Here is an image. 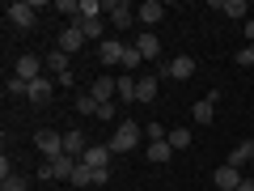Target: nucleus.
<instances>
[{
    "instance_id": "2",
    "label": "nucleus",
    "mask_w": 254,
    "mask_h": 191,
    "mask_svg": "<svg viewBox=\"0 0 254 191\" xmlns=\"http://www.w3.org/2000/svg\"><path fill=\"white\" fill-rule=\"evenodd\" d=\"M4 13H9V21L17 30H34L38 26V4H30V0H13V4H4Z\"/></svg>"
},
{
    "instance_id": "38",
    "label": "nucleus",
    "mask_w": 254,
    "mask_h": 191,
    "mask_svg": "<svg viewBox=\"0 0 254 191\" xmlns=\"http://www.w3.org/2000/svg\"><path fill=\"white\" fill-rule=\"evenodd\" d=\"M237 191H254V179H242V187H237Z\"/></svg>"
},
{
    "instance_id": "6",
    "label": "nucleus",
    "mask_w": 254,
    "mask_h": 191,
    "mask_svg": "<svg viewBox=\"0 0 254 191\" xmlns=\"http://www.w3.org/2000/svg\"><path fill=\"white\" fill-rule=\"evenodd\" d=\"M85 43H89V38L81 34V26H64V30H60V38H55V51H64V55H76Z\"/></svg>"
},
{
    "instance_id": "26",
    "label": "nucleus",
    "mask_w": 254,
    "mask_h": 191,
    "mask_svg": "<svg viewBox=\"0 0 254 191\" xmlns=\"http://www.w3.org/2000/svg\"><path fill=\"white\" fill-rule=\"evenodd\" d=\"M102 13H106V4H102V0H81V21L102 17ZM81 21H76V26H81Z\"/></svg>"
},
{
    "instance_id": "30",
    "label": "nucleus",
    "mask_w": 254,
    "mask_h": 191,
    "mask_svg": "<svg viewBox=\"0 0 254 191\" xmlns=\"http://www.w3.org/2000/svg\"><path fill=\"white\" fill-rule=\"evenodd\" d=\"M233 60H237V68H254V47H250V43H242Z\"/></svg>"
},
{
    "instance_id": "35",
    "label": "nucleus",
    "mask_w": 254,
    "mask_h": 191,
    "mask_svg": "<svg viewBox=\"0 0 254 191\" xmlns=\"http://www.w3.org/2000/svg\"><path fill=\"white\" fill-rule=\"evenodd\" d=\"M110 115H119V106H115V102H102V106H98V119H106V123H110Z\"/></svg>"
},
{
    "instance_id": "32",
    "label": "nucleus",
    "mask_w": 254,
    "mask_h": 191,
    "mask_svg": "<svg viewBox=\"0 0 254 191\" xmlns=\"http://www.w3.org/2000/svg\"><path fill=\"white\" fill-rule=\"evenodd\" d=\"M72 183H76V187H93V170H89V166H76V174H72Z\"/></svg>"
},
{
    "instance_id": "39",
    "label": "nucleus",
    "mask_w": 254,
    "mask_h": 191,
    "mask_svg": "<svg viewBox=\"0 0 254 191\" xmlns=\"http://www.w3.org/2000/svg\"><path fill=\"white\" fill-rule=\"evenodd\" d=\"M250 166H254V162H250Z\"/></svg>"
},
{
    "instance_id": "16",
    "label": "nucleus",
    "mask_w": 254,
    "mask_h": 191,
    "mask_svg": "<svg viewBox=\"0 0 254 191\" xmlns=\"http://www.w3.org/2000/svg\"><path fill=\"white\" fill-rule=\"evenodd\" d=\"M51 94H55V81L38 77V81H30V94H26V98H30V102H38V106H47V102H51Z\"/></svg>"
},
{
    "instance_id": "33",
    "label": "nucleus",
    "mask_w": 254,
    "mask_h": 191,
    "mask_svg": "<svg viewBox=\"0 0 254 191\" xmlns=\"http://www.w3.org/2000/svg\"><path fill=\"white\" fill-rule=\"evenodd\" d=\"M144 132H148V140H165V136H170V132H165V127H161V123H148V127H144Z\"/></svg>"
},
{
    "instance_id": "25",
    "label": "nucleus",
    "mask_w": 254,
    "mask_h": 191,
    "mask_svg": "<svg viewBox=\"0 0 254 191\" xmlns=\"http://www.w3.org/2000/svg\"><path fill=\"white\" fill-rule=\"evenodd\" d=\"M170 149H190V127H170Z\"/></svg>"
},
{
    "instance_id": "19",
    "label": "nucleus",
    "mask_w": 254,
    "mask_h": 191,
    "mask_svg": "<svg viewBox=\"0 0 254 191\" xmlns=\"http://www.w3.org/2000/svg\"><path fill=\"white\" fill-rule=\"evenodd\" d=\"M170 153H174L170 140H148V145H144V157H148L153 166H165V162H170Z\"/></svg>"
},
{
    "instance_id": "27",
    "label": "nucleus",
    "mask_w": 254,
    "mask_h": 191,
    "mask_svg": "<svg viewBox=\"0 0 254 191\" xmlns=\"http://www.w3.org/2000/svg\"><path fill=\"white\" fill-rule=\"evenodd\" d=\"M140 60H144V55H140L136 47H127V51H123V64H119V68H123V73L131 77V73H136V68H140Z\"/></svg>"
},
{
    "instance_id": "5",
    "label": "nucleus",
    "mask_w": 254,
    "mask_h": 191,
    "mask_svg": "<svg viewBox=\"0 0 254 191\" xmlns=\"http://www.w3.org/2000/svg\"><path fill=\"white\" fill-rule=\"evenodd\" d=\"M161 77H174V81H190V77H195V55H174L170 64H161Z\"/></svg>"
},
{
    "instance_id": "3",
    "label": "nucleus",
    "mask_w": 254,
    "mask_h": 191,
    "mask_svg": "<svg viewBox=\"0 0 254 191\" xmlns=\"http://www.w3.org/2000/svg\"><path fill=\"white\" fill-rule=\"evenodd\" d=\"M43 73H47V55H34V51L17 55V68H13V77H21V81H38Z\"/></svg>"
},
{
    "instance_id": "18",
    "label": "nucleus",
    "mask_w": 254,
    "mask_h": 191,
    "mask_svg": "<svg viewBox=\"0 0 254 191\" xmlns=\"http://www.w3.org/2000/svg\"><path fill=\"white\" fill-rule=\"evenodd\" d=\"M81 162L89 166V170H102V166H110V145H89Z\"/></svg>"
},
{
    "instance_id": "23",
    "label": "nucleus",
    "mask_w": 254,
    "mask_h": 191,
    "mask_svg": "<svg viewBox=\"0 0 254 191\" xmlns=\"http://www.w3.org/2000/svg\"><path fill=\"white\" fill-rule=\"evenodd\" d=\"M136 85H140V77H119V90H115V98L119 102H123V106H127V102H136Z\"/></svg>"
},
{
    "instance_id": "36",
    "label": "nucleus",
    "mask_w": 254,
    "mask_h": 191,
    "mask_svg": "<svg viewBox=\"0 0 254 191\" xmlns=\"http://www.w3.org/2000/svg\"><path fill=\"white\" fill-rule=\"evenodd\" d=\"M55 85H68V90H76V73H64V77H55Z\"/></svg>"
},
{
    "instance_id": "20",
    "label": "nucleus",
    "mask_w": 254,
    "mask_h": 191,
    "mask_svg": "<svg viewBox=\"0 0 254 191\" xmlns=\"http://www.w3.org/2000/svg\"><path fill=\"white\" fill-rule=\"evenodd\" d=\"M136 51L144 55V60H157V55H161V38H157L153 30H144V34L136 38Z\"/></svg>"
},
{
    "instance_id": "9",
    "label": "nucleus",
    "mask_w": 254,
    "mask_h": 191,
    "mask_svg": "<svg viewBox=\"0 0 254 191\" xmlns=\"http://www.w3.org/2000/svg\"><path fill=\"white\" fill-rule=\"evenodd\" d=\"M161 17H165V4H161V0H144V4L136 9V21H140L144 30H153Z\"/></svg>"
},
{
    "instance_id": "14",
    "label": "nucleus",
    "mask_w": 254,
    "mask_h": 191,
    "mask_svg": "<svg viewBox=\"0 0 254 191\" xmlns=\"http://www.w3.org/2000/svg\"><path fill=\"white\" fill-rule=\"evenodd\" d=\"M76 166H81V162H76V157H68V153H60V157H55V162H51V174H55V183H72V174H76Z\"/></svg>"
},
{
    "instance_id": "17",
    "label": "nucleus",
    "mask_w": 254,
    "mask_h": 191,
    "mask_svg": "<svg viewBox=\"0 0 254 191\" xmlns=\"http://www.w3.org/2000/svg\"><path fill=\"white\" fill-rule=\"evenodd\" d=\"M250 162H254V140H242L237 149H229V162H225V166L242 170V166H250Z\"/></svg>"
},
{
    "instance_id": "28",
    "label": "nucleus",
    "mask_w": 254,
    "mask_h": 191,
    "mask_svg": "<svg viewBox=\"0 0 254 191\" xmlns=\"http://www.w3.org/2000/svg\"><path fill=\"white\" fill-rule=\"evenodd\" d=\"M76 115H93L98 119V98H93V94H81V98H76Z\"/></svg>"
},
{
    "instance_id": "21",
    "label": "nucleus",
    "mask_w": 254,
    "mask_h": 191,
    "mask_svg": "<svg viewBox=\"0 0 254 191\" xmlns=\"http://www.w3.org/2000/svg\"><path fill=\"white\" fill-rule=\"evenodd\" d=\"M157 90H161V77H140V85H136V102H157Z\"/></svg>"
},
{
    "instance_id": "1",
    "label": "nucleus",
    "mask_w": 254,
    "mask_h": 191,
    "mask_svg": "<svg viewBox=\"0 0 254 191\" xmlns=\"http://www.w3.org/2000/svg\"><path fill=\"white\" fill-rule=\"evenodd\" d=\"M106 145H110V153H131V149H140V145H144V132H140V123H136V119H119L115 136H110Z\"/></svg>"
},
{
    "instance_id": "31",
    "label": "nucleus",
    "mask_w": 254,
    "mask_h": 191,
    "mask_svg": "<svg viewBox=\"0 0 254 191\" xmlns=\"http://www.w3.org/2000/svg\"><path fill=\"white\" fill-rule=\"evenodd\" d=\"M0 191H30V183L21 174H9V179H0Z\"/></svg>"
},
{
    "instance_id": "12",
    "label": "nucleus",
    "mask_w": 254,
    "mask_h": 191,
    "mask_svg": "<svg viewBox=\"0 0 254 191\" xmlns=\"http://www.w3.org/2000/svg\"><path fill=\"white\" fill-rule=\"evenodd\" d=\"M212 9L225 13V17H233V21H250V4H246V0H212Z\"/></svg>"
},
{
    "instance_id": "13",
    "label": "nucleus",
    "mask_w": 254,
    "mask_h": 191,
    "mask_svg": "<svg viewBox=\"0 0 254 191\" xmlns=\"http://www.w3.org/2000/svg\"><path fill=\"white\" fill-rule=\"evenodd\" d=\"M85 149H89V136H85L81 127L64 132V153H68V157H76V162H81V157H85Z\"/></svg>"
},
{
    "instance_id": "24",
    "label": "nucleus",
    "mask_w": 254,
    "mask_h": 191,
    "mask_svg": "<svg viewBox=\"0 0 254 191\" xmlns=\"http://www.w3.org/2000/svg\"><path fill=\"white\" fill-rule=\"evenodd\" d=\"M81 34H85V38H93V43H106V21H102V17L81 21Z\"/></svg>"
},
{
    "instance_id": "8",
    "label": "nucleus",
    "mask_w": 254,
    "mask_h": 191,
    "mask_svg": "<svg viewBox=\"0 0 254 191\" xmlns=\"http://www.w3.org/2000/svg\"><path fill=\"white\" fill-rule=\"evenodd\" d=\"M106 13H110V26H115V30H127L131 21H136V4H127V0L106 4Z\"/></svg>"
},
{
    "instance_id": "11",
    "label": "nucleus",
    "mask_w": 254,
    "mask_h": 191,
    "mask_svg": "<svg viewBox=\"0 0 254 191\" xmlns=\"http://www.w3.org/2000/svg\"><path fill=\"white\" fill-rule=\"evenodd\" d=\"M123 51H127V47L119 43V38H106V43H98V60L106 64V68H119V64H123Z\"/></svg>"
},
{
    "instance_id": "34",
    "label": "nucleus",
    "mask_w": 254,
    "mask_h": 191,
    "mask_svg": "<svg viewBox=\"0 0 254 191\" xmlns=\"http://www.w3.org/2000/svg\"><path fill=\"white\" fill-rule=\"evenodd\" d=\"M110 183V166H102V170H93V187H106Z\"/></svg>"
},
{
    "instance_id": "10",
    "label": "nucleus",
    "mask_w": 254,
    "mask_h": 191,
    "mask_svg": "<svg viewBox=\"0 0 254 191\" xmlns=\"http://www.w3.org/2000/svg\"><path fill=\"white\" fill-rule=\"evenodd\" d=\"M216 102H220V90H212V98H199L190 106V119H195V123H212V119H216Z\"/></svg>"
},
{
    "instance_id": "22",
    "label": "nucleus",
    "mask_w": 254,
    "mask_h": 191,
    "mask_svg": "<svg viewBox=\"0 0 254 191\" xmlns=\"http://www.w3.org/2000/svg\"><path fill=\"white\" fill-rule=\"evenodd\" d=\"M47 73H55V77L72 73V55H64V51H47Z\"/></svg>"
},
{
    "instance_id": "4",
    "label": "nucleus",
    "mask_w": 254,
    "mask_h": 191,
    "mask_svg": "<svg viewBox=\"0 0 254 191\" xmlns=\"http://www.w3.org/2000/svg\"><path fill=\"white\" fill-rule=\"evenodd\" d=\"M34 145H38V153H43V162H55V157L64 153V132H38L34 136Z\"/></svg>"
},
{
    "instance_id": "29",
    "label": "nucleus",
    "mask_w": 254,
    "mask_h": 191,
    "mask_svg": "<svg viewBox=\"0 0 254 191\" xmlns=\"http://www.w3.org/2000/svg\"><path fill=\"white\" fill-rule=\"evenodd\" d=\"M4 90H9V98H26V94H30V81H21V77H9V81H4Z\"/></svg>"
},
{
    "instance_id": "7",
    "label": "nucleus",
    "mask_w": 254,
    "mask_h": 191,
    "mask_svg": "<svg viewBox=\"0 0 254 191\" xmlns=\"http://www.w3.org/2000/svg\"><path fill=\"white\" fill-rule=\"evenodd\" d=\"M242 179H246V174L233 170V166H216V170H212V187H216V191H237Z\"/></svg>"
},
{
    "instance_id": "15",
    "label": "nucleus",
    "mask_w": 254,
    "mask_h": 191,
    "mask_svg": "<svg viewBox=\"0 0 254 191\" xmlns=\"http://www.w3.org/2000/svg\"><path fill=\"white\" fill-rule=\"evenodd\" d=\"M115 90H119V77H98V81L89 85V94L98 98V106L102 102H115Z\"/></svg>"
},
{
    "instance_id": "37",
    "label": "nucleus",
    "mask_w": 254,
    "mask_h": 191,
    "mask_svg": "<svg viewBox=\"0 0 254 191\" xmlns=\"http://www.w3.org/2000/svg\"><path fill=\"white\" fill-rule=\"evenodd\" d=\"M246 43H250V47H254V17H250V21H246Z\"/></svg>"
}]
</instances>
